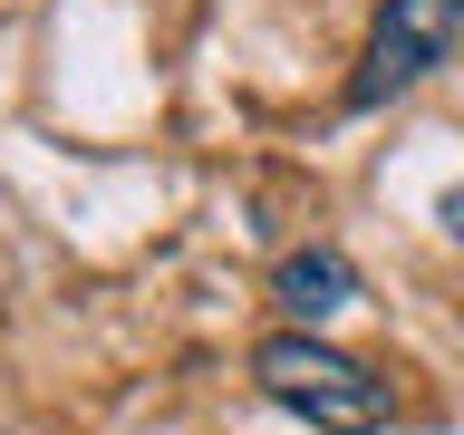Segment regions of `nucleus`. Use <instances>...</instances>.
Instances as JSON below:
<instances>
[{
    "mask_svg": "<svg viewBox=\"0 0 464 435\" xmlns=\"http://www.w3.org/2000/svg\"><path fill=\"white\" fill-rule=\"evenodd\" d=\"M455 39H464V0H387L339 107L368 116V107H387V97H406V87H426L435 68L455 58Z\"/></svg>",
    "mask_w": 464,
    "mask_h": 435,
    "instance_id": "2",
    "label": "nucleus"
},
{
    "mask_svg": "<svg viewBox=\"0 0 464 435\" xmlns=\"http://www.w3.org/2000/svg\"><path fill=\"white\" fill-rule=\"evenodd\" d=\"M271 300H281L300 329H319V319H339L348 300H358V261L339 252V242H310V252H281L271 261Z\"/></svg>",
    "mask_w": 464,
    "mask_h": 435,
    "instance_id": "3",
    "label": "nucleus"
},
{
    "mask_svg": "<svg viewBox=\"0 0 464 435\" xmlns=\"http://www.w3.org/2000/svg\"><path fill=\"white\" fill-rule=\"evenodd\" d=\"M252 377H261V397L290 406L310 435H377L387 416H397L387 377H377L368 358L329 348L319 329H271V339L252 348Z\"/></svg>",
    "mask_w": 464,
    "mask_h": 435,
    "instance_id": "1",
    "label": "nucleus"
},
{
    "mask_svg": "<svg viewBox=\"0 0 464 435\" xmlns=\"http://www.w3.org/2000/svg\"><path fill=\"white\" fill-rule=\"evenodd\" d=\"M435 223H445V232H455V242H464V184H455V194H445V203H435Z\"/></svg>",
    "mask_w": 464,
    "mask_h": 435,
    "instance_id": "4",
    "label": "nucleus"
}]
</instances>
